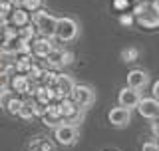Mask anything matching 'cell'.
Returning <instances> with one entry per match:
<instances>
[{"instance_id":"cell-1","label":"cell","mask_w":159,"mask_h":151,"mask_svg":"<svg viewBox=\"0 0 159 151\" xmlns=\"http://www.w3.org/2000/svg\"><path fill=\"white\" fill-rule=\"evenodd\" d=\"M56 22H58V18L52 16L50 12H46L44 8L32 12V16H30V24L36 28L38 36H44V38H54V32H56Z\"/></svg>"},{"instance_id":"cell-2","label":"cell","mask_w":159,"mask_h":151,"mask_svg":"<svg viewBox=\"0 0 159 151\" xmlns=\"http://www.w3.org/2000/svg\"><path fill=\"white\" fill-rule=\"evenodd\" d=\"M78 32H80V26L74 18H58L56 22V32H54V38L60 40V42H72V40L78 38Z\"/></svg>"},{"instance_id":"cell-3","label":"cell","mask_w":159,"mask_h":151,"mask_svg":"<svg viewBox=\"0 0 159 151\" xmlns=\"http://www.w3.org/2000/svg\"><path fill=\"white\" fill-rule=\"evenodd\" d=\"M80 139V131L78 125H70V123H62L58 127H54V141L62 147H70Z\"/></svg>"},{"instance_id":"cell-4","label":"cell","mask_w":159,"mask_h":151,"mask_svg":"<svg viewBox=\"0 0 159 151\" xmlns=\"http://www.w3.org/2000/svg\"><path fill=\"white\" fill-rule=\"evenodd\" d=\"M60 115H62V119H64V123H70V125H78L80 121H82V117H84V109L82 108H78L76 103L72 102L70 98H64V99H60Z\"/></svg>"},{"instance_id":"cell-5","label":"cell","mask_w":159,"mask_h":151,"mask_svg":"<svg viewBox=\"0 0 159 151\" xmlns=\"http://www.w3.org/2000/svg\"><path fill=\"white\" fill-rule=\"evenodd\" d=\"M70 99H72L74 103L78 105V108L86 109L89 105L93 103V99H96V94H93V89L89 88V85H84V84H76L72 89V94H70Z\"/></svg>"},{"instance_id":"cell-6","label":"cell","mask_w":159,"mask_h":151,"mask_svg":"<svg viewBox=\"0 0 159 151\" xmlns=\"http://www.w3.org/2000/svg\"><path fill=\"white\" fill-rule=\"evenodd\" d=\"M74 85H76V82L72 80V76H68V74H58L54 88H50V89L54 92V102H60V99H64V98H70Z\"/></svg>"},{"instance_id":"cell-7","label":"cell","mask_w":159,"mask_h":151,"mask_svg":"<svg viewBox=\"0 0 159 151\" xmlns=\"http://www.w3.org/2000/svg\"><path fill=\"white\" fill-rule=\"evenodd\" d=\"M32 85L34 84L30 82V78L26 74H14L8 82V88L16 95H22V98H28V95L32 94Z\"/></svg>"},{"instance_id":"cell-8","label":"cell","mask_w":159,"mask_h":151,"mask_svg":"<svg viewBox=\"0 0 159 151\" xmlns=\"http://www.w3.org/2000/svg\"><path fill=\"white\" fill-rule=\"evenodd\" d=\"M30 44H32V56L36 60H44L54 48H56V44L52 42V38H44V36H36Z\"/></svg>"},{"instance_id":"cell-9","label":"cell","mask_w":159,"mask_h":151,"mask_svg":"<svg viewBox=\"0 0 159 151\" xmlns=\"http://www.w3.org/2000/svg\"><path fill=\"white\" fill-rule=\"evenodd\" d=\"M139 99H141V95H139L137 89H131V88H121L119 89V94H117V103H119V108H125L131 112L133 108H137V103H139Z\"/></svg>"},{"instance_id":"cell-10","label":"cell","mask_w":159,"mask_h":151,"mask_svg":"<svg viewBox=\"0 0 159 151\" xmlns=\"http://www.w3.org/2000/svg\"><path fill=\"white\" fill-rule=\"evenodd\" d=\"M137 113L145 119H157L159 117V102L153 98H141L137 103Z\"/></svg>"},{"instance_id":"cell-11","label":"cell","mask_w":159,"mask_h":151,"mask_svg":"<svg viewBox=\"0 0 159 151\" xmlns=\"http://www.w3.org/2000/svg\"><path fill=\"white\" fill-rule=\"evenodd\" d=\"M42 123L46 125V127H58V125H62L64 123V119H62V115H60V103L58 102H52V103H48L46 105V113L42 115Z\"/></svg>"},{"instance_id":"cell-12","label":"cell","mask_w":159,"mask_h":151,"mask_svg":"<svg viewBox=\"0 0 159 151\" xmlns=\"http://www.w3.org/2000/svg\"><path fill=\"white\" fill-rule=\"evenodd\" d=\"M107 121L113 125V127H125V125H129V121H131V112L125 108H113L111 112L107 113Z\"/></svg>"},{"instance_id":"cell-13","label":"cell","mask_w":159,"mask_h":151,"mask_svg":"<svg viewBox=\"0 0 159 151\" xmlns=\"http://www.w3.org/2000/svg\"><path fill=\"white\" fill-rule=\"evenodd\" d=\"M135 22H137L141 28H145V30L159 28V14L151 12V10H149V6H145V10H143L141 14H137V16H135Z\"/></svg>"},{"instance_id":"cell-14","label":"cell","mask_w":159,"mask_h":151,"mask_svg":"<svg viewBox=\"0 0 159 151\" xmlns=\"http://www.w3.org/2000/svg\"><path fill=\"white\" fill-rule=\"evenodd\" d=\"M147 84H149V76H147V72H143V70H131V72L127 74V88L139 92V89H143Z\"/></svg>"},{"instance_id":"cell-15","label":"cell","mask_w":159,"mask_h":151,"mask_svg":"<svg viewBox=\"0 0 159 151\" xmlns=\"http://www.w3.org/2000/svg\"><path fill=\"white\" fill-rule=\"evenodd\" d=\"M8 24L10 26H14V28H22V26H26V24H30V12H26L24 8H14L12 12H10V16H8Z\"/></svg>"},{"instance_id":"cell-16","label":"cell","mask_w":159,"mask_h":151,"mask_svg":"<svg viewBox=\"0 0 159 151\" xmlns=\"http://www.w3.org/2000/svg\"><path fill=\"white\" fill-rule=\"evenodd\" d=\"M32 64H34L32 54H18V56H14V74H28Z\"/></svg>"},{"instance_id":"cell-17","label":"cell","mask_w":159,"mask_h":151,"mask_svg":"<svg viewBox=\"0 0 159 151\" xmlns=\"http://www.w3.org/2000/svg\"><path fill=\"white\" fill-rule=\"evenodd\" d=\"M56 145L54 141H50L48 137H32V141L28 143V151H54Z\"/></svg>"},{"instance_id":"cell-18","label":"cell","mask_w":159,"mask_h":151,"mask_svg":"<svg viewBox=\"0 0 159 151\" xmlns=\"http://www.w3.org/2000/svg\"><path fill=\"white\" fill-rule=\"evenodd\" d=\"M16 117L26 119V121L34 119V98H24V103H22V108H20Z\"/></svg>"},{"instance_id":"cell-19","label":"cell","mask_w":159,"mask_h":151,"mask_svg":"<svg viewBox=\"0 0 159 151\" xmlns=\"http://www.w3.org/2000/svg\"><path fill=\"white\" fill-rule=\"evenodd\" d=\"M22 103H24V98H22V95H16V94H14L12 98H10V102H8V105H6V109H4V112L10 113V115H18L20 108H22Z\"/></svg>"},{"instance_id":"cell-20","label":"cell","mask_w":159,"mask_h":151,"mask_svg":"<svg viewBox=\"0 0 159 151\" xmlns=\"http://www.w3.org/2000/svg\"><path fill=\"white\" fill-rule=\"evenodd\" d=\"M38 36L36 28L32 26V24H26V26L18 28V40H24V42H32L34 38Z\"/></svg>"},{"instance_id":"cell-21","label":"cell","mask_w":159,"mask_h":151,"mask_svg":"<svg viewBox=\"0 0 159 151\" xmlns=\"http://www.w3.org/2000/svg\"><path fill=\"white\" fill-rule=\"evenodd\" d=\"M44 6V0H20V8H24L26 12H36Z\"/></svg>"},{"instance_id":"cell-22","label":"cell","mask_w":159,"mask_h":151,"mask_svg":"<svg viewBox=\"0 0 159 151\" xmlns=\"http://www.w3.org/2000/svg\"><path fill=\"white\" fill-rule=\"evenodd\" d=\"M137 58H139V50L135 46H129L125 50H121V60H123V62L131 64V62H135Z\"/></svg>"},{"instance_id":"cell-23","label":"cell","mask_w":159,"mask_h":151,"mask_svg":"<svg viewBox=\"0 0 159 151\" xmlns=\"http://www.w3.org/2000/svg\"><path fill=\"white\" fill-rule=\"evenodd\" d=\"M4 40V42H16L18 40V28H14V26H8L4 28V32H2V36H0Z\"/></svg>"},{"instance_id":"cell-24","label":"cell","mask_w":159,"mask_h":151,"mask_svg":"<svg viewBox=\"0 0 159 151\" xmlns=\"http://www.w3.org/2000/svg\"><path fill=\"white\" fill-rule=\"evenodd\" d=\"M131 4H133L131 0H113V2H111V6L116 8L117 12H127V10L131 8Z\"/></svg>"},{"instance_id":"cell-25","label":"cell","mask_w":159,"mask_h":151,"mask_svg":"<svg viewBox=\"0 0 159 151\" xmlns=\"http://www.w3.org/2000/svg\"><path fill=\"white\" fill-rule=\"evenodd\" d=\"M14 95V92L10 88H6V89H2L0 92V108L2 109H6V105H8V102H10V98Z\"/></svg>"},{"instance_id":"cell-26","label":"cell","mask_w":159,"mask_h":151,"mask_svg":"<svg viewBox=\"0 0 159 151\" xmlns=\"http://www.w3.org/2000/svg\"><path fill=\"white\" fill-rule=\"evenodd\" d=\"M12 10H14V6H12V2H10V0H0V16L8 18Z\"/></svg>"},{"instance_id":"cell-27","label":"cell","mask_w":159,"mask_h":151,"mask_svg":"<svg viewBox=\"0 0 159 151\" xmlns=\"http://www.w3.org/2000/svg\"><path fill=\"white\" fill-rule=\"evenodd\" d=\"M119 24H121V26H131V24H135V16H133V14H125V12H123L121 14V16H119Z\"/></svg>"},{"instance_id":"cell-28","label":"cell","mask_w":159,"mask_h":151,"mask_svg":"<svg viewBox=\"0 0 159 151\" xmlns=\"http://www.w3.org/2000/svg\"><path fill=\"white\" fill-rule=\"evenodd\" d=\"M141 151H159V141H145L141 145Z\"/></svg>"},{"instance_id":"cell-29","label":"cell","mask_w":159,"mask_h":151,"mask_svg":"<svg viewBox=\"0 0 159 151\" xmlns=\"http://www.w3.org/2000/svg\"><path fill=\"white\" fill-rule=\"evenodd\" d=\"M151 133H153V137L155 139H159V117L157 119H151Z\"/></svg>"},{"instance_id":"cell-30","label":"cell","mask_w":159,"mask_h":151,"mask_svg":"<svg viewBox=\"0 0 159 151\" xmlns=\"http://www.w3.org/2000/svg\"><path fill=\"white\" fill-rule=\"evenodd\" d=\"M8 82H10V78H8L6 74H2V72H0V92L8 88Z\"/></svg>"},{"instance_id":"cell-31","label":"cell","mask_w":159,"mask_h":151,"mask_svg":"<svg viewBox=\"0 0 159 151\" xmlns=\"http://www.w3.org/2000/svg\"><path fill=\"white\" fill-rule=\"evenodd\" d=\"M147 6H149V10H151V12L159 14V0H151V2H147Z\"/></svg>"},{"instance_id":"cell-32","label":"cell","mask_w":159,"mask_h":151,"mask_svg":"<svg viewBox=\"0 0 159 151\" xmlns=\"http://www.w3.org/2000/svg\"><path fill=\"white\" fill-rule=\"evenodd\" d=\"M151 92H153V99H157V102H159V80H157L155 84H153Z\"/></svg>"},{"instance_id":"cell-33","label":"cell","mask_w":159,"mask_h":151,"mask_svg":"<svg viewBox=\"0 0 159 151\" xmlns=\"http://www.w3.org/2000/svg\"><path fill=\"white\" fill-rule=\"evenodd\" d=\"M8 26V18H4V16H0V36H2V32H4V28Z\"/></svg>"},{"instance_id":"cell-34","label":"cell","mask_w":159,"mask_h":151,"mask_svg":"<svg viewBox=\"0 0 159 151\" xmlns=\"http://www.w3.org/2000/svg\"><path fill=\"white\" fill-rule=\"evenodd\" d=\"M131 2H133V4H135V2H143V0H131Z\"/></svg>"},{"instance_id":"cell-35","label":"cell","mask_w":159,"mask_h":151,"mask_svg":"<svg viewBox=\"0 0 159 151\" xmlns=\"http://www.w3.org/2000/svg\"><path fill=\"white\" fill-rule=\"evenodd\" d=\"M143 2H151V0H143Z\"/></svg>"}]
</instances>
